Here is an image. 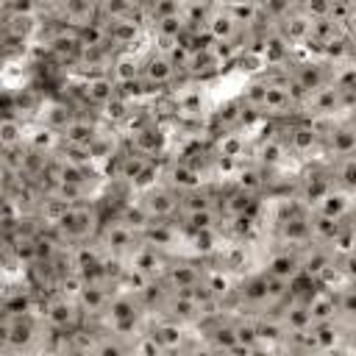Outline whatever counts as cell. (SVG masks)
Wrapping results in <instances>:
<instances>
[{
  "mask_svg": "<svg viewBox=\"0 0 356 356\" xmlns=\"http://www.w3.org/2000/svg\"><path fill=\"white\" fill-rule=\"evenodd\" d=\"M161 181H167L172 189L178 192H189V189H197L203 184H211L209 172L200 170L195 161L184 159V156H172V159H164V175Z\"/></svg>",
  "mask_w": 356,
  "mask_h": 356,
  "instance_id": "12",
  "label": "cell"
},
{
  "mask_svg": "<svg viewBox=\"0 0 356 356\" xmlns=\"http://www.w3.org/2000/svg\"><path fill=\"white\" fill-rule=\"evenodd\" d=\"M353 153H356V120L348 114L331 120L323 136V161H337Z\"/></svg>",
  "mask_w": 356,
  "mask_h": 356,
  "instance_id": "10",
  "label": "cell"
},
{
  "mask_svg": "<svg viewBox=\"0 0 356 356\" xmlns=\"http://www.w3.org/2000/svg\"><path fill=\"white\" fill-rule=\"evenodd\" d=\"M284 75L289 78V83L298 92V97H306V95L317 92L320 86L331 83V61L325 56L295 53L292 61L284 67Z\"/></svg>",
  "mask_w": 356,
  "mask_h": 356,
  "instance_id": "7",
  "label": "cell"
},
{
  "mask_svg": "<svg viewBox=\"0 0 356 356\" xmlns=\"http://www.w3.org/2000/svg\"><path fill=\"white\" fill-rule=\"evenodd\" d=\"M106 122L95 114V111H78L61 131V139H64V147L72 150V153H86V147L92 145V139L100 134Z\"/></svg>",
  "mask_w": 356,
  "mask_h": 356,
  "instance_id": "11",
  "label": "cell"
},
{
  "mask_svg": "<svg viewBox=\"0 0 356 356\" xmlns=\"http://www.w3.org/2000/svg\"><path fill=\"white\" fill-rule=\"evenodd\" d=\"M142 3H150V0H142Z\"/></svg>",
  "mask_w": 356,
  "mask_h": 356,
  "instance_id": "28",
  "label": "cell"
},
{
  "mask_svg": "<svg viewBox=\"0 0 356 356\" xmlns=\"http://www.w3.org/2000/svg\"><path fill=\"white\" fill-rule=\"evenodd\" d=\"M273 25H275V31L292 44L295 53H300V50L309 44L312 31H314V19H312L309 14H303L298 6H292V8H289L284 17H278Z\"/></svg>",
  "mask_w": 356,
  "mask_h": 356,
  "instance_id": "15",
  "label": "cell"
},
{
  "mask_svg": "<svg viewBox=\"0 0 356 356\" xmlns=\"http://www.w3.org/2000/svg\"><path fill=\"white\" fill-rule=\"evenodd\" d=\"M39 28H42V14L39 11H14V8H6V14H3V36L33 42V36L39 33Z\"/></svg>",
  "mask_w": 356,
  "mask_h": 356,
  "instance_id": "17",
  "label": "cell"
},
{
  "mask_svg": "<svg viewBox=\"0 0 356 356\" xmlns=\"http://www.w3.org/2000/svg\"><path fill=\"white\" fill-rule=\"evenodd\" d=\"M203 36H206L209 42H217V44H248V36H250V33H245V31L236 25V19H234L220 3H214Z\"/></svg>",
  "mask_w": 356,
  "mask_h": 356,
  "instance_id": "14",
  "label": "cell"
},
{
  "mask_svg": "<svg viewBox=\"0 0 356 356\" xmlns=\"http://www.w3.org/2000/svg\"><path fill=\"white\" fill-rule=\"evenodd\" d=\"M184 3H186V0H150V3H145L147 25H153V22H159V19H164V17H175V14H181Z\"/></svg>",
  "mask_w": 356,
  "mask_h": 356,
  "instance_id": "24",
  "label": "cell"
},
{
  "mask_svg": "<svg viewBox=\"0 0 356 356\" xmlns=\"http://www.w3.org/2000/svg\"><path fill=\"white\" fill-rule=\"evenodd\" d=\"M295 6H298L303 14H309L312 19H325V17H331L334 0H295Z\"/></svg>",
  "mask_w": 356,
  "mask_h": 356,
  "instance_id": "26",
  "label": "cell"
},
{
  "mask_svg": "<svg viewBox=\"0 0 356 356\" xmlns=\"http://www.w3.org/2000/svg\"><path fill=\"white\" fill-rule=\"evenodd\" d=\"M342 334H345V350H356V320H345Z\"/></svg>",
  "mask_w": 356,
  "mask_h": 356,
  "instance_id": "27",
  "label": "cell"
},
{
  "mask_svg": "<svg viewBox=\"0 0 356 356\" xmlns=\"http://www.w3.org/2000/svg\"><path fill=\"white\" fill-rule=\"evenodd\" d=\"M334 264H337V270H339V275H342L345 281L356 284V245H348V248L337 250Z\"/></svg>",
  "mask_w": 356,
  "mask_h": 356,
  "instance_id": "25",
  "label": "cell"
},
{
  "mask_svg": "<svg viewBox=\"0 0 356 356\" xmlns=\"http://www.w3.org/2000/svg\"><path fill=\"white\" fill-rule=\"evenodd\" d=\"M136 14H145L142 0H97V17L106 19V22L136 17Z\"/></svg>",
  "mask_w": 356,
  "mask_h": 356,
  "instance_id": "22",
  "label": "cell"
},
{
  "mask_svg": "<svg viewBox=\"0 0 356 356\" xmlns=\"http://www.w3.org/2000/svg\"><path fill=\"white\" fill-rule=\"evenodd\" d=\"M217 3L236 19V25L245 33H253V31H259V28H264L270 22L259 0H217Z\"/></svg>",
  "mask_w": 356,
  "mask_h": 356,
  "instance_id": "16",
  "label": "cell"
},
{
  "mask_svg": "<svg viewBox=\"0 0 356 356\" xmlns=\"http://www.w3.org/2000/svg\"><path fill=\"white\" fill-rule=\"evenodd\" d=\"M289 292H292L289 281H278V278H273V275H267L264 270L256 267V270L239 275L234 300L228 306H234L239 312H248V314L275 312L289 298Z\"/></svg>",
  "mask_w": 356,
  "mask_h": 356,
  "instance_id": "1",
  "label": "cell"
},
{
  "mask_svg": "<svg viewBox=\"0 0 356 356\" xmlns=\"http://www.w3.org/2000/svg\"><path fill=\"white\" fill-rule=\"evenodd\" d=\"M328 170H331V178H334L337 189H342L348 195H356V153L345 156V159H337V161H328Z\"/></svg>",
  "mask_w": 356,
  "mask_h": 356,
  "instance_id": "23",
  "label": "cell"
},
{
  "mask_svg": "<svg viewBox=\"0 0 356 356\" xmlns=\"http://www.w3.org/2000/svg\"><path fill=\"white\" fill-rule=\"evenodd\" d=\"M259 270H264L267 275L278 278V281H295L303 275V261H300V248H281L273 245L270 253L261 259Z\"/></svg>",
  "mask_w": 356,
  "mask_h": 356,
  "instance_id": "13",
  "label": "cell"
},
{
  "mask_svg": "<svg viewBox=\"0 0 356 356\" xmlns=\"http://www.w3.org/2000/svg\"><path fill=\"white\" fill-rule=\"evenodd\" d=\"M203 273H206V259L178 253V256H170V261H167V267L159 278V286H164V289H195V286L203 284Z\"/></svg>",
  "mask_w": 356,
  "mask_h": 356,
  "instance_id": "9",
  "label": "cell"
},
{
  "mask_svg": "<svg viewBox=\"0 0 356 356\" xmlns=\"http://www.w3.org/2000/svg\"><path fill=\"white\" fill-rule=\"evenodd\" d=\"M184 81V70L178 61L159 44L145 47L142 53V72H139V92H172Z\"/></svg>",
  "mask_w": 356,
  "mask_h": 356,
  "instance_id": "3",
  "label": "cell"
},
{
  "mask_svg": "<svg viewBox=\"0 0 356 356\" xmlns=\"http://www.w3.org/2000/svg\"><path fill=\"white\" fill-rule=\"evenodd\" d=\"M145 220H178L181 214V192L172 189L167 181H159L142 192H136L134 200Z\"/></svg>",
  "mask_w": 356,
  "mask_h": 356,
  "instance_id": "8",
  "label": "cell"
},
{
  "mask_svg": "<svg viewBox=\"0 0 356 356\" xmlns=\"http://www.w3.org/2000/svg\"><path fill=\"white\" fill-rule=\"evenodd\" d=\"M100 225H103V217H100L97 206H95L92 200H86V203L64 206L47 231H50L61 245L72 248V245H81V242L95 239L97 231H100Z\"/></svg>",
  "mask_w": 356,
  "mask_h": 356,
  "instance_id": "2",
  "label": "cell"
},
{
  "mask_svg": "<svg viewBox=\"0 0 356 356\" xmlns=\"http://www.w3.org/2000/svg\"><path fill=\"white\" fill-rule=\"evenodd\" d=\"M95 242L117 261H125L139 245H142V225L136 220H131L128 214H114L108 220H103Z\"/></svg>",
  "mask_w": 356,
  "mask_h": 356,
  "instance_id": "4",
  "label": "cell"
},
{
  "mask_svg": "<svg viewBox=\"0 0 356 356\" xmlns=\"http://www.w3.org/2000/svg\"><path fill=\"white\" fill-rule=\"evenodd\" d=\"M39 312H42V320L47 323V328L56 334H70L86 323L81 303H78V295L72 289H61V286L44 292Z\"/></svg>",
  "mask_w": 356,
  "mask_h": 356,
  "instance_id": "6",
  "label": "cell"
},
{
  "mask_svg": "<svg viewBox=\"0 0 356 356\" xmlns=\"http://www.w3.org/2000/svg\"><path fill=\"white\" fill-rule=\"evenodd\" d=\"M353 197H356V195H348V192L331 186V189L312 206V211H317V214H323V217H334V220H348L350 206H353Z\"/></svg>",
  "mask_w": 356,
  "mask_h": 356,
  "instance_id": "20",
  "label": "cell"
},
{
  "mask_svg": "<svg viewBox=\"0 0 356 356\" xmlns=\"http://www.w3.org/2000/svg\"><path fill=\"white\" fill-rule=\"evenodd\" d=\"M25 136H28V120L19 114H3L0 147L3 150H19V147H25Z\"/></svg>",
  "mask_w": 356,
  "mask_h": 356,
  "instance_id": "21",
  "label": "cell"
},
{
  "mask_svg": "<svg viewBox=\"0 0 356 356\" xmlns=\"http://www.w3.org/2000/svg\"><path fill=\"white\" fill-rule=\"evenodd\" d=\"M139 108H142V106L136 103L134 92H125V89H122L120 95H114V97H111V100L97 111V117H100L106 125H111V128H117V131H120V128H122V125H125V122H128Z\"/></svg>",
  "mask_w": 356,
  "mask_h": 356,
  "instance_id": "19",
  "label": "cell"
},
{
  "mask_svg": "<svg viewBox=\"0 0 356 356\" xmlns=\"http://www.w3.org/2000/svg\"><path fill=\"white\" fill-rule=\"evenodd\" d=\"M312 242V209L292 197L281 209V214L273 220V245L281 248H306Z\"/></svg>",
  "mask_w": 356,
  "mask_h": 356,
  "instance_id": "5",
  "label": "cell"
},
{
  "mask_svg": "<svg viewBox=\"0 0 356 356\" xmlns=\"http://www.w3.org/2000/svg\"><path fill=\"white\" fill-rule=\"evenodd\" d=\"M145 53V50H142ZM142 53L139 50H117L111 61V78L120 83V89L128 92V86H139L142 72Z\"/></svg>",
  "mask_w": 356,
  "mask_h": 356,
  "instance_id": "18",
  "label": "cell"
}]
</instances>
